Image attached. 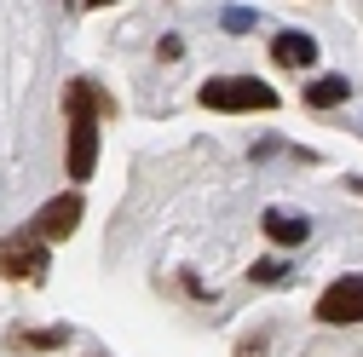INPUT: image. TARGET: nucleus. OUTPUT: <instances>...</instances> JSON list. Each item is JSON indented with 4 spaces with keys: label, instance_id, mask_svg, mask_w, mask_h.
Wrapping results in <instances>:
<instances>
[{
    "label": "nucleus",
    "instance_id": "f257e3e1",
    "mask_svg": "<svg viewBox=\"0 0 363 357\" xmlns=\"http://www.w3.org/2000/svg\"><path fill=\"white\" fill-rule=\"evenodd\" d=\"M64 115H69L64 167H69L75 185H81V178H93V162H99V115L110 121V115H116V98L99 93L93 81H69V93H64Z\"/></svg>",
    "mask_w": 363,
    "mask_h": 357
},
{
    "label": "nucleus",
    "instance_id": "f03ea898",
    "mask_svg": "<svg viewBox=\"0 0 363 357\" xmlns=\"http://www.w3.org/2000/svg\"><path fill=\"white\" fill-rule=\"evenodd\" d=\"M196 98L208 110H225V115H237V110H277V93H271L265 81H254V75H213V81H202Z\"/></svg>",
    "mask_w": 363,
    "mask_h": 357
},
{
    "label": "nucleus",
    "instance_id": "7ed1b4c3",
    "mask_svg": "<svg viewBox=\"0 0 363 357\" xmlns=\"http://www.w3.org/2000/svg\"><path fill=\"white\" fill-rule=\"evenodd\" d=\"M0 277H6V283H40V277H47V237H40V231L0 237Z\"/></svg>",
    "mask_w": 363,
    "mask_h": 357
},
{
    "label": "nucleus",
    "instance_id": "20e7f679",
    "mask_svg": "<svg viewBox=\"0 0 363 357\" xmlns=\"http://www.w3.org/2000/svg\"><path fill=\"white\" fill-rule=\"evenodd\" d=\"M317 317L323 323H363V277H340L323 288V300H317Z\"/></svg>",
    "mask_w": 363,
    "mask_h": 357
},
{
    "label": "nucleus",
    "instance_id": "39448f33",
    "mask_svg": "<svg viewBox=\"0 0 363 357\" xmlns=\"http://www.w3.org/2000/svg\"><path fill=\"white\" fill-rule=\"evenodd\" d=\"M75 225H81V196L69 191V196H52L47 208H40L29 231H40L47 242H58V237H75Z\"/></svg>",
    "mask_w": 363,
    "mask_h": 357
},
{
    "label": "nucleus",
    "instance_id": "423d86ee",
    "mask_svg": "<svg viewBox=\"0 0 363 357\" xmlns=\"http://www.w3.org/2000/svg\"><path fill=\"white\" fill-rule=\"evenodd\" d=\"M265 237L277 242V248H294V242L311 237V219H306V213H283V208H271V213H265Z\"/></svg>",
    "mask_w": 363,
    "mask_h": 357
},
{
    "label": "nucleus",
    "instance_id": "0eeeda50",
    "mask_svg": "<svg viewBox=\"0 0 363 357\" xmlns=\"http://www.w3.org/2000/svg\"><path fill=\"white\" fill-rule=\"evenodd\" d=\"M271 58H277L283 69H306V64L317 58V40H311V35H300V29H289V35L271 40Z\"/></svg>",
    "mask_w": 363,
    "mask_h": 357
},
{
    "label": "nucleus",
    "instance_id": "6e6552de",
    "mask_svg": "<svg viewBox=\"0 0 363 357\" xmlns=\"http://www.w3.org/2000/svg\"><path fill=\"white\" fill-rule=\"evenodd\" d=\"M6 346H18V351H58V346H69V329H12Z\"/></svg>",
    "mask_w": 363,
    "mask_h": 357
},
{
    "label": "nucleus",
    "instance_id": "1a4fd4ad",
    "mask_svg": "<svg viewBox=\"0 0 363 357\" xmlns=\"http://www.w3.org/2000/svg\"><path fill=\"white\" fill-rule=\"evenodd\" d=\"M346 93H352L346 75H323V81L306 86V104H311V110H335V104H346Z\"/></svg>",
    "mask_w": 363,
    "mask_h": 357
},
{
    "label": "nucleus",
    "instance_id": "9d476101",
    "mask_svg": "<svg viewBox=\"0 0 363 357\" xmlns=\"http://www.w3.org/2000/svg\"><path fill=\"white\" fill-rule=\"evenodd\" d=\"M283 271H289L283 259H254V283H283Z\"/></svg>",
    "mask_w": 363,
    "mask_h": 357
},
{
    "label": "nucleus",
    "instance_id": "9b49d317",
    "mask_svg": "<svg viewBox=\"0 0 363 357\" xmlns=\"http://www.w3.org/2000/svg\"><path fill=\"white\" fill-rule=\"evenodd\" d=\"M248 23H254V18H248L242 6H231V12H225V29H248Z\"/></svg>",
    "mask_w": 363,
    "mask_h": 357
},
{
    "label": "nucleus",
    "instance_id": "f8f14e48",
    "mask_svg": "<svg viewBox=\"0 0 363 357\" xmlns=\"http://www.w3.org/2000/svg\"><path fill=\"white\" fill-rule=\"evenodd\" d=\"M237 357H259V340H254V346H242V351H237Z\"/></svg>",
    "mask_w": 363,
    "mask_h": 357
},
{
    "label": "nucleus",
    "instance_id": "ddd939ff",
    "mask_svg": "<svg viewBox=\"0 0 363 357\" xmlns=\"http://www.w3.org/2000/svg\"><path fill=\"white\" fill-rule=\"evenodd\" d=\"M86 6H110V0H86Z\"/></svg>",
    "mask_w": 363,
    "mask_h": 357
}]
</instances>
